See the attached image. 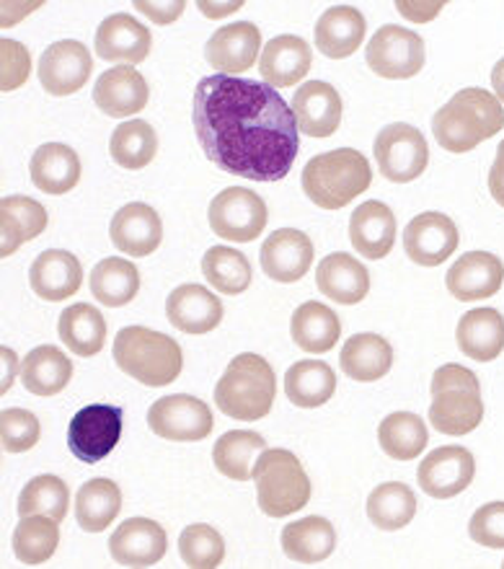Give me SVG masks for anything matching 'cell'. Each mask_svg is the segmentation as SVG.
<instances>
[{"mask_svg": "<svg viewBox=\"0 0 504 569\" xmlns=\"http://www.w3.org/2000/svg\"><path fill=\"white\" fill-rule=\"evenodd\" d=\"M416 512V497L401 481H389L373 489L367 497V518L381 531H399L412 523Z\"/></svg>", "mask_w": 504, "mask_h": 569, "instance_id": "44", "label": "cell"}, {"mask_svg": "<svg viewBox=\"0 0 504 569\" xmlns=\"http://www.w3.org/2000/svg\"><path fill=\"white\" fill-rule=\"evenodd\" d=\"M256 500L264 516L285 518L303 510L311 500V479L295 453L264 448L254 463Z\"/></svg>", "mask_w": 504, "mask_h": 569, "instance_id": "7", "label": "cell"}, {"mask_svg": "<svg viewBox=\"0 0 504 569\" xmlns=\"http://www.w3.org/2000/svg\"><path fill=\"white\" fill-rule=\"evenodd\" d=\"M210 228L233 243H249L266 228V204L246 187H228L210 202Z\"/></svg>", "mask_w": 504, "mask_h": 569, "instance_id": "9", "label": "cell"}, {"mask_svg": "<svg viewBox=\"0 0 504 569\" xmlns=\"http://www.w3.org/2000/svg\"><path fill=\"white\" fill-rule=\"evenodd\" d=\"M70 492L68 485L60 477L42 473V477L31 479L19 497V516H50L62 523L68 518Z\"/></svg>", "mask_w": 504, "mask_h": 569, "instance_id": "46", "label": "cell"}, {"mask_svg": "<svg viewBox=\"0 0 504 569\" xmlns=\"http://www.w3.org/2000/svg\"><path fill=\"white\" fill-rule=\"evenodd\" d=\"M140 290V272L138 267L128 262V259H101V262L91 270V296L99 300L101 306L120 308L128 306Z\"/></svg>", "mask_w": 504, "mask_h": 569, "instance_id": "41", "label": "cell"}, {"mask_svg": "<svg viewBox=\"0 0 504 569\" xmlns=\"http://www.w3.org/2000/svg\"><path fill=\"white\" fill-rule=\"evenodd\" d=\"M179 555L187 567L212 569L223 562L225 541L212 526H187L179 536Z\"/></svg>", "mask_w": 504, "mask_h": 569, "instance_id": "48", "label": "cell"}, {"mask_svg": "<svg viewBox=\"0 0 504 569\" xmlns=\"http://www.w3.org/2000/svg\"><path fill=\"white\" fill-rule=\"evenodd\" d=\"M39 420L27 409H3L0 415V438H3V450L8 453H23L39 442Z\"/></svg>", "mask_w": 504, "mask_h": 569, "instance_id": "49", "label": "cell"}, {"mask_svg": "<svg viewBox=\"0 0 504 569\" xmlns=\"http://www.w3.org/2000/svg\"><path fill=\"white\" fill-rule=\"evenodd\" d=\"M502 567H504V562H502Z\"/></svg>", "mask_w": 504, "mask_h": 569, "instance_id": "58", "label": "cell"}, {"mask_svg": "<svg viewBox=\"0 0 504 569\" xmlns=\"http://www.w3.org/2000/svg\"><path fill=\"white\" fill-rule=\"evenodd\" d=\"M29 282L39 298L60 303V300H68L81 290L83 267L70 251L50 249L34 259L29 270Z\"/></svg>", "mask_w": 504, "mask_h": 569, "instance_id": "25", "label": "cell"}, {"mask_svg": "<svg viewBox=\"0 0 504 569\" xmlns=\"http://www.w3.org/2000/svg\"><path fill=\"white\" fill-rule=\"evenodd\" d=\"M367 21L357 8L334 6L316 21V47L324 58L344 60L360 50Z\"/></svg>", "mask_w": 504, "mask_h": 569, "instance_id": "28", "label": "cell"}, {"mask_svg": "<svg viewBox=\"0 0 504 569\" xmlns=\"http://www.w3.org/2000/svg\"><path fill=\"white\" fill-rule=\"evenodd\" d=\"M93 101L112 120H124L148 107V83L132 66H120L99 76Z\"/></svg>", "mask_w": 504, "mask_h": 569, "instance_id": "24", "label": "cell"}, {"mask_svg": "<svg viewBox=\"0 0 504 569\" xmlns=\"http://www.w3.org/2000/svg\"><path fill=\"white\" fill-rule=\"evenodd\" d=\"M0 358H3V381H0V393H8L13 386L19 360H16V352L8 350V347H0Z\"/></svg>", "mask_w": 504, "mask_h": 569, "instance_id": "55", "label": "cell"}, {"mask_svg": "<svg viewBox=\"0 0 504 569\" xmlns=\"http://www.w3.org/2000/svg\"><path fill=\"white\" fill-rule=\"evenodd\" d=\"M492 86H494V97L504 104V58L492 70Z\"/></svg>", "mask_w": 504, "mask_h": 569, "instance_id": "57", "label": "cell"}, {"mask_svg": "<svg viewBox=\"0 0 504 569\" xmlns=\"http://www.w3.org/2000/svg\"><path fill=\"white\" fill-rule=\"evenodd\" d=\"M373 153L381 177L396 181V184H406V181L422 177L430 163L427 140L406 122H393L377 132Z\"/></svg>", "mask_w": 504, "mask_h": 569, "instance_id": "8", "label": "cell"}, {"mask_svg": "<svg viewBox=\"0 0 504 569\" xmlns=\"http://www.w3.org/2000/svg\"><path fill=\"white\" fill-rule=\"evenodd\" d=\"M316 284L329 300L342 306H354L367 296L370 290V274L365 264L350 254H329L321 259L316 270Z\"/></svg>", "mask_w": 504, "mask_h": 569, "instance_id": "31", "label": "cell"}, {"mask_svg": "<svg viewBox=\"0 0 504 569\" xmlns=\"http://www.w3.org/2000/svg\"><path fill=\"white\" fill-rule=\"evenodd\" d=\"M169 549V536L151 518H130L109 539V555L122 567H153Z\"/></svg>", "mask_w": 504, "mask_h": 569, "instance_id": "17", "label": "cell"}, {"mask_svg": "<svg viewBox=\"0 0 504 569\" xmlns=\"http://www.w3.org/2000/svg\"><path fill=\"white\" fill-rule=\"evenodd\" d=\"M443 6H445V3H432L430 8H427V6H414V3H396L399 11L404 13L409 21H416V23L432 21L440 11H443Z\"/></svg>", "mask_w": 504, "mask_h": 569, "instance_id": "54", "label": "cell"}, {"mask_svg": "<svg viewBox=\"0 0 504 569\" xmlns=\"http://www.w3.org/2000/svg\"><path fill=\"white\" fill-rule=\"evenodd\" d=\"M60 523L50 516H27L13 531V555L21 565H42L58 551Z\"/></svg>", "mask_w": 504, "mask_h": 569, "instance_id": "45", "label": "cell"}, {"mask_svg": "<svg viewBox=\"0 0 504 569\" xmlns=\"http://www.w3.org/2000/svg\"><path fill=\"white\" fill-rule=\"evenodd\" d=\"M122 510V492L112 479H91L75 495V520L83 531L101 533Z\"/></svg>", "mask_w": 504, "mask_h": 569, "instance_id": "37", "label": "cell"}, {"mask_svg": "<svg viewBox=\"0 0 504 569\" xmlns=\"http://www.w3.org/2000/svg\"><path fill=\"white\" fill-rule=\"evenodd\" d=\"M490 192L504 208V140L497 148V158H494L492 171H490Z\"/></svg>", "mask_w": 504, "mask_h": 569, "instance_id": "53", "label": "cell"}, {"mask_svg": "<svg viewBox=\"0 0 504 569\" xmlns=\"http://www.w3.org/2000/svg\"><path fill=\"white\" fill-rule=\"evenodd\" d=\"M114 360L122 373L153 389L177 381L184 366L177 339L148 327H124L114 337Z\"/></svg>", "mask_w": 504, "mask_h": 569, "instance_id": "6", "label": "cell"}, {"mask_svg": "<svg viewBox=\"0 0 504 569\" xmlns=\"http://www.w3.org/2000/svg\"><path fill=\"white\" fill-rule=\"evenodd\" d=\"M0 228H3V247L0 257L8 259L16 254L23 243L34 241L47 228L44 204L23 194H8L0 200Z\"/></svg>", "mask_w": 504, "mask_h": 569, "instance_id": "30", "label": "cell"}, {"mask_svg": "<svg viewBox=\"0 0 504 569\" xmlns=\"http://www.w3.org/2000/svg\"><path fill=\"white\" fill-rule=\"evenodd\" d=\"M350 241L365 259H383L396 243V218L385 202H362L350 218Z\"/></svg>", "mask_w": 504, "mask_h": 569, "instance_id": "27", "label": "cell"}, {"mask_svg": "<svg viewBox=\"0 0 504 569\" xmlns=\"http://www.w3.org/2000/svg\"><path fill=\"white\" fill-rule=\"evenodd\" d=\"M266 448L264 438L259 432L251 430H233L225 432L223 438L212 448V461L215 469L228 479L235 481H249L254 479V463Z\"/></svg>", "mask_w": 504, "mask_h": 569, "instance_id": "39", "label": "cell"}, {"mask_svg": "<svg viewBox=\"0 0 504 569\" xmlns=\"http://www.w3.org/2000/svg\"><path fill=\"white\" fill-rule=\"evenodd\" d=\"M373 181L367 158L354 148L313 156L303 169V192L321 210H342Z\"/></svg>", "mask_w": 504, "mask_h": 569, "instance_id": "4", "label": "cell"}, {"mask_svg": "<svg viewBox=\"0 0 504 569\" xmlns=\"http://www.w3.org/2000/svg\"><path fill=\"white\" fill-rule=\"evenodd\" d=\"M339 366H342L344 376H350L352 381H381L393 366V347L381 335H373V331L354 335L342 347Z\"/></svg>", "mask_w": 504, "mask_h": 569, "instance_id": "32", "label": "cell"}, {"mask_svg": "<svg viewBox=\"0 0 504 569\" xmlns=\"http://www.w3.org/2000/svg\"><path fill=\"white\" fill-rule=\"evenodd\" d=\"M109 236L122 254L148 257L161 247L163 223L151 204L130 202L122 210H117L112 226H109Z\"/></svg>", "mask_w": 504, "mask_h": 569, "instance_id": "21", "label": "cell"}, {"mask_svg": "<svg viewBox=\"0 0 504 569\" xmlns=\"http://www.w3.org/2000/svg\"><path fill=\"white\" fill-rule=\"evenodd\" d=\"M93 60L89 47L75 39H62L44 50L39 60V83L52 97H70L89 83Z\"/></svg>", "mask_w": 504, "mask_h": 569, "instance_id": "13", "label": "cell"}, {"mask_svg": "<svg viewBox=\"0 0 504 569\" xmlns=\"http://www.w3.org/2000/svg\"><path fill=\"white\" fill-rule=\"evenodd\" d=\"M243 3H225V6H220V3H200V11L208 16V19H223V16H228V13H235L239 11Z\"/></svg>", "mask_w": 504, "mask_h": 569, "instance_id": "56", "label": "cell"}, {"mask_svg": "<svg viewBox=\"0 0 504 569\" xmlns=\"http://www.w3.org/2000/svg\"><path fill=\"white\" fill-rule=\"evenodd\" d=\"M311 62L313 54L305 39L282 34L264 47L262 58H259V73L272 89H290L309 76Z\"/></svg>", "mask_w": 504, "mask_h": 569, "instance_id": "26", "label": "cell"}, {"mask_svg": "<svg viewBox=\"0 0 504 569\" xmlns=\"http://www.w3.org/2000/svg\"><path fill=\"white\" fill-rule=\"evenodd\" d=\"M81 179V158L62 142H47L31 158V181L47 194H65Z\"/></svg>", "mask_w": 504, "mask_h": 569, "instance_id": "33", "label": "cell"}, {"mask_svg": "<svg viewBox=\"0 0 504 569\" xmlns=\"http://www.w3.org/2000/svg\"><path fill=\"white\" fill-rule=\"evenodd\" d=\"M468 533L486 549H504V502H490L474 512Z\"/></svg>", "mask_w": 504, "mask_h": 569, "instance_id": "51", "label": "cell"}, {"mask_svg": "<svg viewBox=\"0 0 504 569\" xmlns=\"http://www.w3.org/2000/svg\"><path fill=\"white\" fill-rule=\"evenodd\" d=\"M336 391L334 370L321 360H301L285 373V393L295 407L316 409Z\"/></svg>", "mask_w": 504, "mask_h": 569, "instance_id": "40", "label": "cell"}, {"mask_svg": "<svg viewBox=\"0 0 504 569\" xmlns=\"http://www.w3.org/2000/svg\"><path fill=\"white\" fill-rule=\"evenodd\" d=\"M148 425L159 438L194 442L204 440L212 432V412L204 401L189 397V393H173L148 409Z\"/></svg>", "mask_w": 504, "mask_h": 569, "instance_id": "12", "label": "cell"}, {"mask_svg": "<svg viewBox=\"0 0 504 569\" xmlns=\"http://www.w3.org/2000/svg\"><path fill=\"white\" fill-rule=\"evenodd\" d=\"M365 60L375 76L406 81L424 68V39L396 23L381 27L367 42Z\"/></svg>", "mask_w": 504, "mask_h": 569, "instance_id": "10", "label": "cell"}, {"mask_svg": "<svg viewBox=\"0 0 504 569\" xmlns=\"http://www.w3.org/2000/svg\"><path fill=\"white\" fill-rule=\"evenodd\" d=\"M169 321L184 335H208L223 321V303L202 284L187 282L171 290L167 300Z\"/></svg>", "mask_w": 504, "mask_h": 569, "instance_id": "23", "label": "cell"}, {"mask_svg": "<svg viewBox=\"0 0 504 569\" xmlns=\"http://www.w3.org/2000/svg\"><path fill=\"white\" fill-rule=\"evenodd\" d=\"M202 274L215 290L225 296H239L251 284V264L249 259L231 247H212L202 257Z\"/></svg>", "mask_w": 504, "mask_h": 569, "instance_id": "47", "label": "cell"}, {"mask_svg": "<svg viewBox=\"0 0 504 569\" xmlns=\"http://www.w3.org/2000/svg\"><path fill=\"white\" fill-rule=\"evenodd\" d=\"M60 339L70 347V352L91 358L99 355L107 342V321L97 306L75 303L60 313L58 323Z\"/></svg>", "mask_w": 504, "mask_h": 569, "instance_id": "38", "label": "cell"}, {"mask_svg": "<svg viewBox=\"0 0 504 569\" xmlns=\"http://www.w3.org/2000/svg\"><path fill=\"white\" fill-rule=\"evenodd\" d=\"M336 547V531L326 518L309 516L285 526L282 531V551L301 565H319L332 557Z\"/></svg>", "mask_w": 504, "mask_h": 569, "instance_id": "36", "label": "cell"}, {"mask_svg": "<svg viewBox=\"0 0 504 569\" xmlns=\"http://www.w3.org/2000/svg\"><path fill=\"white\" fill-rule=\"evenodd\" d=\"M447 290L463 303L497 296L504 282V264L490 251H468L447 272Z\"/></svg>", "mask_w": 504, "mask_h": 569, "instance_id": "19", "label": "cell"}, {"mask_svg": "<svg viewBox=\"0 0 504 569\" xmlns=\"http://www.w3.org/2000/svg\"><path fill=\"white\" fill-rule=\"evenodd\" d=\"M313 264V243L303 231L280 228L262 247V270L278 282H298L309 274Z\"/></svg>", "mask_w": 504, "mask_h": 569, "instance_id": "22", "label": "cell"}, {"mask_svg": "<svg viewBox=\"0 0 504 569\" xmlns=\"http://www.w3.org/2000/svg\"><path fill=\"white\" fill-rule=\"evenodd\" d=\"M427 425L414 412H393L385 417L381 430H377L381 450H385V456L393 458V461H412L427 448Z\"/></svg>", "mask_w": 504, "mask_h": 569, "instance_id": "42", "label": "cell"}, {"mask_svg": "<svg viewBox=\"0 0 504 569\" xmlns=\"http://www.w3.org/2000/svg\"><path fill=\"white\" fill-rule=\"evenodd\" d=\"M432 405H430V425L437 432L461 435L474 432L484 420V399L482 383L474 370L447 362L437 368L432 376Z\"/></svg>", "mask_w": 504, "mask_h": 569, "instance_id": "5", "label": "cell"}, {"mask_svg": "<svg viewBox=\"0 0 504 569\" xmlns=\"http://www.w3.org/2000/svg\"><path fill=\"white\" fill-rule=\"evenodd\" d=\"M192 122L204 156L249 181H282L301 150L293 107L262 81L202 78L194 89Z\"/></svg>", "mask_w": 504, "mask_h": 569, "instance_id": "1", "label": "cell"}, {"mask_svg": "<svg viewBox=\"0 0 504 569\" xmlns=\"http://www.w3.org/2000/svg\"><path fill=\"white\" fill-rule=\"evenodd\" d=\"M274 397H278L274 370L254 352L233 358L215 386V407L225 417L241 422H256L270 415Z\"/></svg>", "mask_w": 504, "mask_h": 569, "instance_id": "3", "label": "cell"}, {"mask_svg": "<svg viewBox=\"0 0 504 569\" xmlns=\"http://www.w3.org/2000/svg\"><path fill=\"white\" fill-rule=\"evenodd\" d=\"M298 130L309 138H332L342 124V99L332 83L309 81L293 97Z\"/></svg>", "mask_w": 504, "mask_h": 569, "instance_id": "20", "label": "cell"}, {"mask_svg": "<svg viewBox=\"0 0 504 569\" xmlns=\"http://www.w3.org/2000/svg\"><path fill=\"white\" fill-rule=\"evenodd\" d=\"M290 335H293V342L301 350L324 355L336 347L339 337H342V323H339V316L332 308L309 300V303L295 308L293 321H290Z\"/></svg>", "mask_w": 504, "mask_h": 569, "instance_id": "34", "label": "cell"}, {"mask_svg": "<svg viewBox=\"0 0 504 569\" xmlns=\"http://www.w3.org/2000/svg\"><path fill=\"white\" fill-rule=\"evenodd\" d=\"M0 89L6 93L21 89L23 83L29 81L31 73V54L27 47L16 39H3L0 42Z\"/></svg>", "mask_w": 504, "mask_h": 569, "instance_id": "50", "label": "cell"}, {"mask_svg": "<svg viewBox=\"0 0 504 569\" xmlns=\"http://www.w3.org/2000/svg\"><path fill=\"white\" fill-rule=\"evenodd\" d=\"M140 13H145L153 23H173L184 13V3H138Z\"/></svg>", "mask_w": 504, "mask_h": 569, "instance_id": "52", "label": "cell"}, {"mask_svg": "<svg viewBox=\"0 0 504 569\" xmlns=\"http://www.w3.org/2000/svg\"><path fill=\"white\" fill-rule=\"evenodd\" d=\"M504 128V107L484 89H463L432 117V132L440 148L468 153Z\"/></svg>", "mask_w": 504, "mask_h": 569, "instance_id": "2", "label": "cell"}, {"mask_svg": "<svg viewBox=\"0 0 504 569\" xmlns=\"http://www.w3.org/2000/svg\"><path fill=\"white\" fill-rule=\"evenodd\" d=\"M474 473L476 461L471 450L461 446H445L424 456L422 466L416 469V481H420L424 495L435 497V500H451V497L471 487Z\"/></svg>", "mask_w": 504, "mask_h": 569, "instance_id": "14", "label": "cell"}, {"mask_svg": "<svg viewBox=\"0 0 504 569\" xmlns=\"http://www.w3.org/2000/svg\"><path fill=\"white\" fill-rule=\"evenodd\" d=\"M259 50H262V31L256 29V23L235 21L208 39L204 60L220 76H241L256 66Z\"/></svg>", "mask_w": 504, "mask_h": 569, "instance_id": "15", "label": "cell"}, {"mask_svg": "<svg viewBox=\"0 0 504 569\" xmlns=\"http://www.w3.org/2000/svg\"><path fill=\"white\" fill-rule=\"evenodd\" d=\"M21 381L34 397H54L73 378V362L52 345L34 347L21 362Z\"/></svg>", "mask_w": 504, "mask_h": 569, "instance_id": "35", "label": "cell"}, {"mask_svg": "<svg viewBox=\"0 0 504 569\" xmlns=\"http://www.w3.org/2000/svg\"><path fill=\"white\" fill-rule=\"evenodd\" d=\"M455 339L466 358L476 362L497 360L504 350V316L497 308H474L463 313Z\"/></svg>", "mask_w": 504, "mask_h": 569, "instance_id": "29", "label": "cell"}, {"mask_svg": "<svg viewBox=\"0 0 504 569\" xmlns=\"http://www.w3.org/2000/svg\"><path fill=\"white\" fill-rule=\"evenodd\" d=\"M151 31L135 16L114 13L97 29V54L107 62H124L135 68L151 54Z\"/></svg>", "mask_w": 504, "mask_h": 569, "instance_id": "18", "label": "cell"}, {"mask_svg": "<svg viewBox=\"0 0 504 569\" xmlns=\"http://www.w3.org/2000/svg\"><path fill=\"white\" fill-rule=\"evenodd\" d=\"M109 153H112V161L122 166V169H145L155 153H159V136H155V130L145 120H128L112 132Z\"/></svg>", "mask_w": 504, "mask_h": 569, "instance_id": "43", "label": "cell"}, {"mask_svg": "<svg viewBox=\"0 0 504 569\" xmlns=\"http://www.w3.org/2000/svg\"><path fill=\"white\" fill-rule=\"evenodd\" d=\"M404 249L414 264L437 267L458 249V228L443 212H422L406 226Z\"/></svg>", "mask_w": 504, "mask_h": 569, "instance_id": "16", "label": "cell"}, {"mask_svg": "<svg viewBox=\"0 0 504 569\" xmlns=\"http://www.w3.org/2000/svg\"><path fill=\"white\" fill-rule=\"evenodd\" d=\"M122 435V409L91 405L70 420L68 446L83 463H97L112 453Z\"/></svg>", "mask_w": 504, "mask_h": 569, "instance_id": "11", "label": "cell"}]
</instances>
